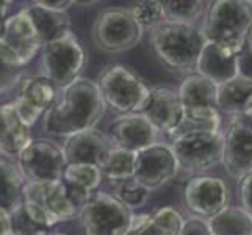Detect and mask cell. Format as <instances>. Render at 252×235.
<instances>
[{
  "mask_svg": "<svg viewBox=\"0 0 252 235\" xmlns=\"http://www.w3.org/2000/svg\"><path fill=\"white\" fill-rule=\"evenodd\" d=\"M222 116L215 108H184L180 124L169 135L171 138L193 132H221Z\"/></svg>",
  "mask_w": 252,
  "mask_h": 235,
  "instance_id": "83f0119b",
  "label": "cell"
},
{
  "mask_svg": "<svg viewBox=\"0 0 252 235\" xmlns=\"http://www.w3.org/2000/svg\"><path fill=\"white\" fill-rule=\"evenodd\" d=\"M240 205L252 215V171L240 180Z\"/></svg>",
  "mask_w": 252,
  "mask_h": 235,
  "instance_id": "836d02e7",
  "label": "cell"
},
{
  "mask_svg": "<svg viewBox=\"0 0 252 235\" xmlns=\"http://www.w3.org/2000/svg\"><path fill=\"white\" fill-rule=\"evenodd\" d=\"M0 39L5 42L24 67L36 57L38 50L42 49L39 34L24 10L8 16Z\"/></svg>",
  "mask_w": 252,
  "mask_h": 235,
  "instance_id": "2e32d148",
  "label": "cell"
},
{
  "mask_svg": "<svg viewBox=\"0 0 252 235\" xmlns=\"http://www.w3.org/2000/svg\"><path fill=\"white\" fill-rule=\"evenodd\" d=\"M10 235H16V234H14V232H13V234H10Z\"/></svg>",
  "mask_w": 252,
  "mask_h": 235,
  "instance_id": "7bdbcfd3",
  "label": "cell"
},
{
  "mask_svg": "<svg viewBox=\"0 0 252 235\" xmlns=\"http://www.w3.org/2000/svg\"><path fill=\"white\" fill-rule=\"evenodd\" d=\"M143 27L128 8H107L93 25V39L100 50L118 54L133 49L143 38Z\"/></svg>",
  "mask_w": 252,
  "mask_h": 235,
  "instance_id": "52a82bcc",
  "label": "cell"
},
{
  "mask_svg": "<svg viewBox=\"0 0 252 235\" xmlns=\"http://www.w3.org/2000/svg\"><path fill=\"white\" fill-rule=\"evenodd\" d=\"M32 235H66L63 232H52L49 229H36Z\"/></svg>",
  "mask_w": 252,
  "mask_h": 235,
  "instance_id": "ab89813d",
  "label": "cell"
},
{
  "mask_svg": "<svg viewBox=\"0 0 252 235\" xmlns=\"http://www.w3.org/2000/svg\"><path fill=\"white\" fill-rule=\"evenodd\" d=\"M95 83L105 105L123 115L141 113L151 91L149 86L124 65L107 66Z\"/></svg>",
  "mask_w": 252,
  "mask_h": 235,
  "instance_id": "5b68a950",
  "label": "cell"
},
{
  "mask_svg": "<svg viewBox=\"0 0 252 235\" xmlns=\"http://www.w3.org/2000/svg\"><path fill=\"white\" fill-rule=\"evenodd\" d=\"M22 212L29 221L41 229L71 221L80 213L62 180L27 182L24 187Z\"/></svg>",
  "mask_w": 252,
  "mask_h": 235,
  "instance_id": "277c9868",
  "label": "cell"
},
{
  "mask_svg": "<svg viewBox=\"0 0 252 235\" xmlns=\"http://www.w3.org/2000/svg\"><path fill=\"white\" fill-rule=\"evenodd\" d=\"M205 221L212 235H252V215L241 205H227Z\"/></svg>",
  "mask_w": 252,
  "mask_h": 235,
  "instance_id": "4316f807",
  "label": "cell"
},
{
  "mask_svg": "<svg viewBox=\"0 0 252 235\" xmlns=\"http://www.w3.org/2000/svg\"><path fill=\"white\" fill-rule=\"evenodd\" d=\"M38 3L44 8H49V10L62 11V13H66L69 6L75 5L74 0H38Z\"/></svg>",
  "mask_w": 252,
  "mask_h": 235,
  "instance_id": "8d00e7d4",
  "label": "cell"
},
{
  "mask_svg": "<svg viewBox=\"0 0 252 235\" xmlns=\"http://www.w3.org/2000/svg\"><path fill=\"white\" fill-rule=\"evenodd\" d=\"M105 102L94 80L79 77L62 88L60 98L44 115L42 129L49 135L72 136L91 130L105 115Z\"/></svg>",
  "mask_w": 252,
  "mask_h": 235,
  "instance_id": "6da1fadb",
  "label": "cell"
},
{
  "mask_svg": "<svg viewBox=\"0 0 252 235\" xmlns=\"http://www.w3.org/2000/svg\"><path fill=\"white\" fill-rule=\"evenodd\" d=\"M243 118H245V119L248 121V123L252 126V103H251V107L248 108V111L245 113V116H243Z\"/></svg>",
  "mask_w": 252,
  "mask_h": 235,
  "instance_id": "b9f144b4",
  "label": "cell"
},
{
  "mask_svg": "<svg viewBox=\"0 0 252 235\" xmlns=\"http://www.w3.org/2000/svg\"><path fill=\"white\" fill-rule=\"evenodd\" d=\"M111 141L107 134L91 129L85 132L67 136L63 144V154L66 163H82L99 167L111 151Z\"/></svg>",
  "mask_w": 252,
  "mask_h": 235,
  "instance_id": "ac0fdd59",
  "label": "cell"
},
{
  "mask_svg": "<svg viewBox=\"0 0 252 235\" xmlns=\"http://www.w3.org/2000/svg\"><path fill=\"white\" fill-rule=\"evenodd\" d=\"M135 171V152H130L121 147H111V151L100 165L102 177H107L110 182L121 184L133 177Z\"/></svg>",
  "mask_w": 252,
  "mask_h": 235,
  "instance_id": "f1b7e54d",
  "label": "cell"
},
{
  "mask_svg": "<svg viewBox=\"0 0 252 235\" xmlns=\"http://www.w3.org/2000/svg\"><path fill=\"white\" fill-rule=\"evenodd\" d=\"M230 198L229 185L218 176L199 174L191 177L184 187V205L194 215V218H212L230 205Z\"/></svg>",
  "mask_w": 252,
  "mask_h": 235,
  "instance_id": "8fae6325",
  "label": "cell"
},
{
  "mask_svg": "<svg viewBox=\"0 0 252 235\" xmlns=\"http://www.w3.org/2000/svg\"><path fill=\"white\" fill-rule=\"evenodd\" d=\"M25 179L10 159H0V210L14 215L22 208Z\"/></svg>",
  "mask_w": 252,
  "mask_h": 235,
  "instance_id": "cb8c5ba5",
  "label": "cell"
},
{
  "mask_svg": "<svg viewBox=\"0 0 252 235\" xmlns=\"http://www.w3.org/2000/svg\"><path fill=\"white\" fill-rule=\"evenodd\" d=\"M179 235H212V232L208 229L205 220L189 218V220H185L184 228H182Z\"/></svg>",
  "mask_w": 252,
  "mask_h": 235,
  "instance_id": "e575fe53",
  "label": "cell"
},
{
  "mask_svg": "<svg viewBox=\"0 0 252 235\" xmlns=\"http://www.w3.org/2000/svg\"><path fill=\"white\" fill-rule=\"evenodd\" d=\"M208 3L210 2H201V0H168L163 2V6L169 21L197 22L201 16H205Z\"/></svg>",
  "mask_w": 252,
  "mask_h": 235,
  "instance_id": "f546056e",
  "label": "cell"
},
{
  "mask_svg": "<svg viewBox=\"0 0 252 235\" xmlns=\"http://www.w3.org/2000/svg\"><path fill=\"white\" fill-rule=\"evenodd\" d=\"M252 103V82L246 77L237 75L232 80L218 86L216 110L221 116L243 118Z\"/></svg>",
  "mask_w": 252,
  "mask_h": 235,
  "instance_id": "603a6c76",
  "label": "cell"
},
{
  "mask_svg": "<svg viewBox=\"0 0 252 235\" xmlns=\"http://www.w3.org/2000/svg\"><path fill=\"white\" fill-rule=\"evenodd\" d=\"M8 6H10V2H3V0H0V34H2L5 22L8 19Z\"/></svg>",
  "mask_w": 252,
  "mask_h": 235,
  "instance_id": "f35d334b",
  "label": "cell"
},
{
  "mask_svg": "<svg viewBox=\"0 0 252 235\" xmlns=\"http://www.w3.org/2000/svg\"><path fill=\"white\" fill-rule=\"evenodd\" d=\"M141 113L157 129V132L171 135L184 116V105L177 90L171 86H154Z\"/></svg>",
  "mask_w": 252,
  "mask_h": 235,
  "instance_id": "e0dca14e",
  "label": "cell"
},
{
  "mask_svg": "<svg viewBox=\"0 0 252 235\" xmlns=\"http://www.w3.org/2000/svg\"><path fill=\"white\" fill-rule=\"evenodd\" d=\"M245 46H252V21L249 25V30H248V36H246V44Z\"/></svg>",
  "mask_w": 252,
  "mask_h": 235,
  "instance_id": "60d3db41",
  "label": "cell"
},
{
  "mask_svg": "<svg viewBox=\"0 0 252 235\" xmlns=\"http://www.w3.org/2000/svg\"><path fill=\"white\" fill-rule=\"evenodd\" d=\"M179 99L184 108H215L218 86L201 74H188L182 80L179 90Z\"/></svg>",
  "mask_w": 252,
  "mask_h": 235,
  "instance_id": "d4e9b609",
  "label": "cell"
},
{
  "mask_svg": "<svg viewBox=\"0 0 252 235\" xmlns=\"http://www.w3.org/2000/svg\"><path fill=\"white\" fill-rule=\"evenodd\" d=\"M251 21L252 2L249 0H216L208 3L202 30L207 42L240 54L246 44Z\"/></svg>",
  "mask_w": 252,
  "mask_h": 235,
  "instance_id": "3957f363",
  "label": "cell"
},
{
  "mask_svg": "<svg viewBox=\"0 0 252 235\" xmlns=\"http://www.w3.org/2000/svg\"><path fill=\"white\" fill-rule=\"evenodd\" d=\"M55 98L57 90L50 80L44 75H29L22 77L17 83V93L11 103L24 124L32 129L42 115H46Z\"/></svg>",
  "mask_w": 252,
  "mask_h": 235,
  "instance_id": "5bb4252c",
  "label": "cell"
},
{
  "mask_svg": "<svg viewBox=\"0 0 252 235\" xmlns=\"http://www.w3.org/2000/svg\"><path fill=\"white\" fill-rule=\"evenodd\" d=\"M185 218L171 205L160 207L152 213L132 215L123 235H179Z\"/></svg>",
  "mask_w": 252,
  "mask_h": 235,
  "instance_id": "ffe728a7",
  "label": "cell"
},
{
  "mask_svg": "<svg viewBox=\"0 0 252 235\" xmlns=\"http://www.w3.org/2000/svg\"><path fill=\"white\" fill-rule=\"evenodd\" d=\"M102 172L99 167L94 165H82V163H71L66 165L63 171L62 182L64 184L67 195L71 196L72 202L80 208L88 202V199L95 193V190L100 187Z\"/></svg>",
  "mask_w": 252,
  "mask_h": 235,
  "instance_id": "44dd1931",
  "label": "cell"
},
{
  "mask_svg": "<svg viewBox=\"0 0 252 235\" xmlns=\"http://www.w3.org/2000/svg\"><path fill=\"white\" fill-rule=\"evenodd\" d=\"M80 216L86 235H123L132 218V210L115 195L95 191L83 205Z\"/></svg>",
  "mask_w": 252,
  "mask_h": 235,
  "instance_id": "9c48e42d",
  "label": "cell"
},
{
  "mask_svg": "<svg viewBox=\"0 0 252 235\" xmlns=\"http://www.w3.org/2000/svg\"><path fill=\"white\" fill-rule=\"evenodd\" d=\"M32 141L30 127L24 124L13 103L0 105V155L17 157Z\"/></svg>",
  "mask_w": 252,
  "mask_h": 235,
  "instance_id": "7402d4cb",
  "label": "cell"
},
{
  "mask_svg": "<svg viewBox=\"0 0 252 235\" xmlns=\"http://www.w3.org/2000/svg\"><path fill=\"white\" fill-rule=\"evenodd\" d=\"M22 69L24 66H21L13 52L0 39V96L8 93L22 80Z\"/></svg>",
  "mask_w": 252,
  "mask_h": 235,
  "instance_id": "4dcf8cb0",
  "label": "cell"
},
{
  "mask_svg": "<svg viewBox=\"0 0 252 235\" xmlns=\"http://www.w3.org/2000/svg\"><path fill=\"white\" fill-rule=\"evenodd\" d=\"M130 13L133 14L136 22L144 29H154L168 19L166 11H164L163 2L157 0H144V2H138L132 8H128Z\"/></svg>",
  "mask_w": 252,
  "mask_h": 235,
  "instance_id": "1f68e13d",
  "label": "cell"
},
{
  "mask_svg": "<svg viewBox=\"0 0 252 235\" xmlns=\"http://www.w3.org/2000/svg\"><path fill=\"white\" fill-rule=\"evenodd\" d=\"M171 149L176 155L179 169L199 176L222 160V130L221 132H193L174 136Z\"/></svg>",
  "mask_w": 252,
  "mask_h": 235,
  "instance_id": "ba28073f",
  "label": "cell"
},
{
  "mask_svg": "<svg viewBox=\"0 0 252 235\" xmlns=\"http://www.w3.org/2000/svg\"><path fill=\"white\" fill-rule=\"evenodd\" d=\"M179 163L169 144L154 143L135 154L133 180L146 190H157L177 176Z\"/></svg>",
  "mask_w": 252,
  "mask_h": 235,
  "instance_id": "7c38bea8",
  "label": "cell"
},
{
  "mask_svg": "<svg viewBox=\"0 0 252 235\" xmlns=\"http://www.w3.org/2000/svg\"><path fill=\"white\" fill-rule=\"evenodd\" d=\"M24 11L29 14L33 27L36 29L42 46L47 41L57 38L58 34L71 30V19L66 13L49 10V8L41 6L38 2L24 8Z\"/></svg>",
  "mask_w": 252,
  "mask_h": 235,
  "instance_id": "484cf974",
  "label": "cell"
},
{
  "mask_svg": "<svg viewBox=\"0 0 252 235\" xmlns=\"http://www.w3.org/2000/svg\"><path fill=\"white\" fill-rule=\"evenodd\" d=\"M85 50L72 30H67L42 46V72L47 80L64 88L77 80L85 66Z\"/></svg>",
  "mask_w": 252,
  "mask_h": 235,
  "instance_id": "8992f818",
  "label": "cell"
},
{
  "mask_svg": "<svg viewBox=\"0 0 252 235\" xmlns=\"http://www.w3.org/2000/svg\"><path fill=\"white\" fill-rule=\"evenodd\" d=\"M196 72L216 86L235 78L238 74V54L213 42H205L197 60Z\"/></svg>",
  "mask_w": 252,
  "mask_h": 235,
  "instance_id": "d6986e66",
  "label": "cell"
},
{
  "mask_svg": "<svg viewBox=\"0 0 252 235\" xmlns=\"http://www.w3.org/2000/svg\"><path fill=\"white\" fill-rule=\"evenodd\" d=\"M238 74L252 82V46H245L238 54Z\"/></svg>",
  "mask_w": 252,
  "mask_h": 235,
  "instance_id": "d590c367",
  "label": "cell"
},
{
  "mask_svg": "<svg viewBox=\"0 0 252 235\" xmlns=\"http://www.w3.org/2000/svg\"><path fill=\"white\" fill-rule=\"evenodd\" d=\"M149 190H146L143 185H140L138 182H135L133 179H128L121 182V184L116 185V198L123 202L126 207H128L130 210L135 207H141L147 198H149Z\"/></svg>",
  "mask_w": 252,
  "mask_h": 235,
  "instance_id": "d6a6232c",
  "label": "cell"
},
{
  "mask_svg": "<svg viewBox=\"0 0 252 235\" xmlns=\"http://www.w3.org/2000/svg\"><path fill=\"white\" fill-rule=\"evenodd\" d=\"M202 25L166 19L151 30V46L160 62L172 71L193 74L205 46Z\"/></svg>",
  "mask_w": 252,
  "mask_h": 235,
  "instance_id": "7a4b0ae2",
  "label": "cell"
},
{
  "mask_svg": "<svg viewBox=\"0 0 252 235\" xmlns=\"http://www.w3.org/2000/svg\"><path fill=\"white\" fill-rule=\"evenodd\" d=\"M16 165L27 182H57L62 180L67 163L62 146L52 140L38 138L32 140L17 155Z\"/></svg>",
  "mask_w": 252,
  "mask_h": 235,
  "instance_id": "30bf717a",
  "label": "cell"
},
{
  "mask_svg": "<svg viewBox=\"0 0 252 235\" xmlns=\"http://www.w3.org/2000/svg\"><path fill=\"white\" fill-rule=\"evenodd\" d=\"M13 232V215L0 210V235H10Z\"/></svg>",
  "mask_w": 252,
  "mask_h": 235,
  "instance_id": "74e56055",
  "label": "cell"
},
{
  "mask_svg": "<svg viewBox=\"0 0 252 235\" xmlns=\"http://www.w3.org/2000/svg\"><path fill=\"white\" fill-rule=\"evenodd\" d=\"M157 129L143 113L121 115L108 126L107 134L113 147H121L135 154L157 143Z\"/></svg>",
  "mask_w": 252,
  "mask_h": 235,
  "instance_id": "9a60e30c",
  "label": "cell"
},
{
  "mask_svg": "<svg viewBox=\"0 0 252 235\" xmlns=\"http://www.w3.org/2000/svg\"><path fill=\"white\" fill-rule=\"evenodd\" d=\"M221 165L238 182L252 171V126L245 118H233L222 130Z\"/></svg>",
  "mask_w": 252,
  "mask_h": 235,
  "instance_id": "4fadbf2b",
  "label": "cell"
}]
</instances>
